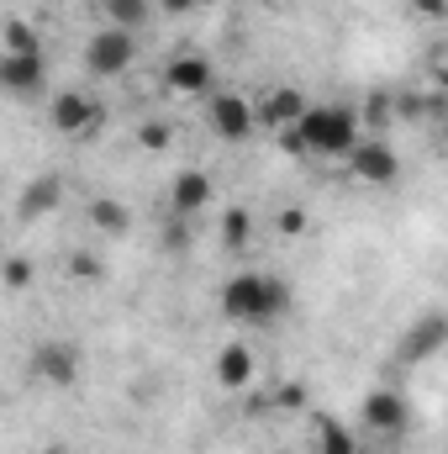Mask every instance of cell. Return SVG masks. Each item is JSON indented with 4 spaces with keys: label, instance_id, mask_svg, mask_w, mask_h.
<instances>
[{
    "label": "cell",
    "instance_id": "obj_16",
    "mask_svg": "<svg viewBox=\"0 0 448 454\" xmlns=\"http://www.w3.org/2000/svg\"><path fill=\"white\" fill-rule=\"evenodd\" d=\"M0 53H42L37 27H32V21H21V16H11V21L0 27Z\"/></svg>",
    "mask_w": 448,
    "mask_h": 454
},
{
    "label": "cell",
    "instance_id": "obj_5",
    "mask_svg": "<svg viewBox=\"0 0 448 454\" xmlns=\"http://www.w3.org/2000/svg\"><path fill=\"white\" fill-rule=\"evenodd\" d=\"M212 127H217V137H227V143H248L253 127H259L253 101H243L237 90H217L212 96Z\"/></svg>",
    "mask_w": 448,
    "mask_h": 454
},
{
    "label": "cell",
    "instance_id": "obj_9",
    "mask_svg": "<svg viewBox=\"0 0 448 454\" xmlns=\"http://www.w3.org/2000/svg\"><path fill=\"white\" fill-rule=\"evenodd\" d=\"M164 85H169L174 96H206V90H212V59H201V53H180V59H169Z\"/></svg>",
    "mask_w": 448,
    "mask_h": 454
},
{
    "label": "cell",
    "instance_id": "obj_18",
    "mask_svg": "<svg viewBox=\"0 0 448 454\" xmlns=\"http://www.w3.org/2000/svg\"><path fill=\"white\" fill-rule=\"evenodd\" d=\"M317 454H359V439L337 418H317Z\"/></svg>",
    "mask_w": 448,
    "mask_h": 454
},
{
    "label": "cell",
    "instance_id": "obj_15",
    "mask_svg": "<svg viewBox=\"0 0 448 454\" xmlns=\"http://www.w3.org/2000/svg\"><path fill=\"white\" fill-rule=\"evenodd\" d=\"M58 201H64V180L58 175H37L27 191H21V217L32 223V217H48V212H58Z\"/></svg>",
    "mask_w": 448,
    "mask_h": 454
},
{
    "label": "cell",
    "instance_id": "obj_14",
    "mask_svg": "<svg viewBox=\"0 0 448 454\" xmlns=\"http://www.w3.org/2000/svg\"><path fill=\"white\" fill-rule=\"evenodd\" d=\"M217 386L222 391H248L253 386V348L227 343L222 354H217Z\"/></svg>",
    "mask_w": 448,
    "mask_h": 454
},
{
    "label": "cell",
    "instance_id": "obj_29",
    "mask_svg": "<svg viewBox=\"0 0 448 454\" xmlns=\"http://www.w3.org/2000/svg\"><path fill=\"white\" fill-rule=\"evenodd\" d=\"M196 5H222V0H196Z\"/></svg>",
    "mask_w": 448,
    "mask_h": 454
},
{
    "label": "cell",
    "instance_id": "obj_28",
    "mask_svg": "<svg viewBox=\"0 0 448 454\" xmlns=\"http://www.w3.org/2000/svg\"><path fill=\"white\" fill-rule=\"evenodd\" d=\"M158 11L164 16H185V11H196V0H158Z\"/></svg>",
    "mask_w": 448,
    "mask_h": 454
},
{
    "label": "cell",
    "instance_id": "obj_10",
    "mask_svg": "<svg viewBox=\"0 0 448 454\" xmlns=\"http://www.w3.org/2000/svg\"><path fill=\"white\" fill-rule=\"evenodd\" d=\"M364 428L369 434H401L406 428V396L401 391H369L364 396Z\"/></svg>",
    "mask_w": 448,
    "mask_h": 454
},
{
    "label": "cell",
    "instance_id": "obj_19",
    "mask_svg": "<svg viewBox=\"0 0 448 454\" xmlns=\"http://www.w3.org/2000/svg\"><path fill=\"white\" fill-rule=\"evenodd\" d=\"M90 223L101 227V232H112V238H121V232H132V212L121 207V201H90Z\"/></svg>",
    "mask_w": 448,
    "mask_h": 454
},
{
    "label": "cell",
    "instance_id": "obj_30",
    "mask_svg": "<svg viewBox=\"0 0 448 454\" xmlns=\"http://www.w3.org/2000/svg\"><path fill=\"white\" fill-rule=\"evenodd\" d=\"M42 454H64V450H42Z\"/></svg>",
    "mask_w": 448,
    "mask_h": 454
},
{
    "label": "cell",
    "instance_id": "obj_25",
    "mask_svg": "<svg viewBox=\"0 0 448 454\" xmlns=\"http://www.w3.org/2000/svg\"><path fill=\"white\" fill-rule=\"evenodd\" d=\"M274 227H280L285 238H301V232L312 227V217H306L301 207H280V212H274Z\"/></svg>",
    "mask_w": 448,
    "mask_h": 454
},
{
    "label": "cell",
    "instance_id": "obj_2",
    "mask_svg": "<svg viewBox=\"0 0 448 454\" xmlns=\"http://www.w3.org/2000/svg\"><path fill=\"white\" fill-rule=\"evenodd\" d=\"M296 137L317 159H348V148L359 143V116L343 106H306L296 121Z\"/></svg>",
    "mask_w": 448,
    "mask_h": 454
},
{
    "label": "cell",
    "instance_id": "obj_13",
    "mask_svg": "<svg viewBox=\"0 0 448 454\" xmlns=\"http://www.w3.org/2000/svg\"><path fill=\"white\" fill-rule=\"evenodd\" d=\"M301 112H306V96H301V90H290V85H280V90H269V96H264V106H259L253 116H259L264 127H274V132H280V127H296Z\"/></svg>",
    "mask_w": 448,
    "mask_h": 454
},
{
    "label": "cell",
    "instance_id": "obj_12",
    "mask_svg": "<svg viewBox=\"0 0 448 454\" xmlns=\"http://www.w3.org/2000/svg\"><path fill=\"white\" fill-rule=\"evenodd\" d=\"M169 201H174V212H180V217H196V212L212 201V175H206V169H180V175H174Z\"/></svg>",
    "mask_w": 448,
    "mask_h": 454
},
{
    "label": "cell",
    "instance_id": "obj_11",
    "mask_svg": "<svg viewBox=\"0 0 448 454\" xmlns=\"http://www.w3.org/2000/svg\"><path fill=\"white\" fill-rule=\"evenodd\" d=\"M444 343H448V323L433 312V317H422V323L406 333V343H401V359H406V364H422V359H433Z\"/></svg>",
    "mask_w": 448,
    "mask_h": 454
},
{
    "label": "cell",
    "instance_id": "obj_24",
    "mask_svg": "<svg viewBox=\"0 0 448 454\" xmlns=\"http://www.w3.org/2000/svg\"><path fill=\"white\" fill-rule=\"evenodd\" d=\"M137 143H143L148 153H158V148L174 143V127H169V121H143V127H137Z\"/></svg>",
    "mask_w": 448,
    "mask_h": 454
},
{
    "label": "cell",
    "instance_id": "obj_22",
    "mask_svg": "<svg viewBox=\"0 0 448 454\" xmlns=\"http://www.w3.org/2000/svg\"><path fill=\"white\" fill-rule=\"evenodd\" d=\"M64 270H69V275H74V280H85V286H90V280H101V275H106V264H101V259H96V254H85V248H74V254H69V259H64Z\"/></svg>",
    "mask_w": 448,
    "mask_h": 454
},
{
    "label": "cell",
    "instance_id": "obj_17",
    "mask_svg": "<svg viewBox=\"0 0 448 454\" xmlns=\"http://www.w3.org/2000/svg\"><path fill=\"white\" fill-rule=\"evenodd\" d=\"M106 16H112V27H121V32H137V27L153 21V0H106Z\"/></svg>",
    "mask_w": 448,
    "mask_h": 454
},
{
    "label": "cell",
    "instance_id": "obj_6",
    "mask_svg": "<svg viewBox=\"0 0 448 454\" xmlns=\"http://www.w3.org/2000/svg\"><path fill=\"white\" fill-rule=\"evenodd\" d=\"M42 85H48L42 53H0V90L5 96H37Z\"/></svg>",
    "mask_w": 448,
    "mask_h": 454
},
{
    "label": "cell",
    "instance_id": "obj_4",
    "mask_svg": "<svg viewBox=\"0 0 448 454\" xmlns=\"http://www.w3.org/2000/svg\"><path fill=\"white\" fill-rule=\"evenodd\" d=\"M348 169H353L364 185H390V180L401 175V159H396V148H390V143L359 137V143L348 148Z\"/></svg>",
    "mask_w": 448,
    "mask_h": 454
},
{
    "label": "cell",
    "instance_id": "obj_1",
    "mask_svg": "<svg viewBox=\"0 0 448 454\" xmlns=\"http://www.w3.org/2000/svg\"><path fill=\"white\" fill-rule=\"evenodd\" d=\"M285 307H290V291L274 275H232L222 286V317L232 323H274Z\"/></svg>",
    "mask_w": 448,
    "mask_h": 454
},
{
    "label": "cell",
    "instance_id": "obj_23",
    "mask_svg": "<svg viewBox=\"0 0 448 454\" xmlns=\"http://www.w3.org/2000/svg\"><path fill=\"white\" fill-rule=\"evenodd\" d=\"M269 402H274L280 412H301V407H306V386H301V380H280V386L269 391Z\"/></svg>",
    "mask_w": 448,
    "mask_h": 454
},
{
    "label": "cell",
    "instance_id": "obj_7",
    "mask_svg": "<svg viewBox=\"0 0 448 454\" xmlns=\"http://www.w3.org/2000/svg\"><path fill=\"white\" fill-rule=\"evenodd\" d=\"M32 375L42 386H74L80 380V348L74 343H37L32 348Z\"/></svg>",
    "mask_w": 448,
    "mask_h": 454
},
{
    "label": "cell",
    "instance_id": "obj_20",
    "mask_svg": "<svg viewBox=\"0 0 448 454\" xmlns=\"http://www.w3.org/2000/svg\"><path fill=\"white\" fill-rule=\"evenodd\" d=\"M32 280H37V264H32L27 254H5V259H0V286H5V291H27Z\"/></svg>",
    "mask_w": 448,
    "mask_h": 454
},
{
    "label": "cell",
    "instance_id": "obj_26",
    "mask_svg": "<svg viewBox=\"0 0 448 454\" xmlns=\"http://www.w3.org/2000/svg\"><path fill=\"white\" fill-rule=\"evenodd\" d=\"M385 116H396V101H390L385 90H375V96H369V121H385Z\"/></svg>",
    "mask_w": 448,
    "mask_h": 454
},
{
    "label": "cell",
    "instance_id": "obj_3",
    "mask_svg": "<svg viewBox=\"0 0 448 454\" xmlns=\"http://www.w3.org/2000/svg\"><path fill=\"white\" fill-rule=\"evenodd\" d=\"M132 59H137V37H132V32H121V27H101V32L85 43V69H90V74H101V80L127 74V69H132Z\"/></svg>",
    "mask_w": 448,
    "mask_h": 454
},
{
    "label": "cell",
    "instance_id": "obj_21",
    "mask_svg": "<svg viewBox=\"0 0 448 454\" xmlns=\"http://www.w3.org/2000/svg\"><path fill=\"white\" fill-rule=\"evenodd\" d=\"M248 238H253V212H248V207H232L222 217V243L227 248H243Z\"/></svg>",
    "mask_w": 448,
    "mask_h": 454
},
{
    "label": "cell",
    "instance_id": "obj_27",
    "mask_svg": "<svg viewBox=\"0 0 448 454\" xmlns=\"http://www.w3.org/2000/svg\"><path fill=\"white\" fill-rule=\"evenodd\" d=\"M412 5H417V16H422V21H444V16H448V0H412Z\"/></svg>",
    "mask_w": 448,
    "mask_h": 454
},
{
    "label": "cell",
    "instance_id": "obj_8",
    "mask_svg": "<svg viewBox=\"0 0 448 454\" xmlns=\"http://www.w3.org/2000/svg\"><path fill=\"white\" fill-rule=\"evenodd\" d=\"M96 116H101V106H96L85 90H64V96H53V106H48V121H53L58 132H69V137H85V132L96 127Z\"/></svg>",
    "mask_w": 448,
    "mask_h": 454
}]
</instances>
